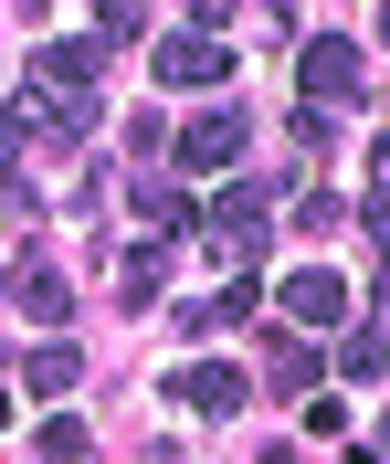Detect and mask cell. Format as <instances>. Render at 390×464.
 I'll list each match as a JSON object with an SVG mask.
<instances>
[{
    "instance_id": "14",
    "label": "cell",
    "mask_w": 390,
    "mask_h": 464,
    "mask_svg": "<svg viewBox=\"0 0 390 464\" xmlns=\"http://www.w3.org/2000/svg\"><path fill=\"white\" fill-rule=\"evenodd\" d=\"M43 464H85V422H74V411L43 422Z\"/></svg>"
},
{
    "instance_id": "11",
    "label": "cell",
    "mask_w": 390,
    "mask_h": 464,
    "mask_svg": "<svg viewBox=\"0 0 390 464\" xmlns=\"http://www.w3.org/2000/svg\"><path fill=\"white\" fill-rule=\"evenodd\" d=\"M158 275H169V243H158V232L127 243L117 254V306H158Z\"/></svg>"
},
{
    "instance_id": "20",
    "label": "cell",
    "mask_w": 390,
    "mask_h": 464,
    "mask_svg": "<svg viewBox=\"0 0 390 464\" xmlns=\"http://www.w3.org/2000/svg\"><path fill=\"white\" fill-rule=\"evenodd\" d=\"M380 43H390V11H380Z\"/></svg>"
},
{
    "instance_id": "5",
    "label": "cell",
    "mask_w": 390,
    "mask_h": 464,
    "mask_svg": "<svg viewBox=\"0 0 390 464\" xmlns=\"http://www.w3.org/2000/svg\"><path fill=\"white\" fill-rule=\"evenodd\" d=\"M148 74H158V85H222V74H233V53H222V43H201V32H158V43H148Z\"/></svg>"
},
{
    "instance_id": "13",
    "label": "cell",
    "mask_w": 390,
    "mask_h": 464,
    "mask_svg": "<svg viewBox=\"0 0 390 464\" xmlns=\"http://www.w3.org/2000/svg\"><path fill=\"white\" fill-rule=\"evenodd\" d=\"M338 370L348 380H390V338L380 327H348V338H338Z\"/></svg>"
},
{
    "instance_id": "2",
    "label": "cell",
    "mask_w": 390,
    "mask_h": 464,
    "mask_svg": "<svg viewBox=\"0 0 390 464\" xmlns=\"http://www.w3.org/2000/svg\"><path fill=\"white\" fill-rule=\"evenodd\" d=\"M296 85H306V116H338L348 95H359V43H348V32L296 43Z\"/></svg>"
},
{
    "instance_id": "7",
    "label": "cell",
    "mask_w": 390,
    "mask_h": 464,
    "mask_svg": "<svg viewBox=\"0 0 390 464\" xmlns=\"http://www.w3.org/2000/svg\"><path fill=\"white\" fill-rule=\"evenodd\" d=\"M285 317H306V327H338V317H348V285H338L328 264H296V275H285Z\"/></svg>"
},
{
    "instance_id": "6",
    "label": "cell",
    "mask_w": 390,
    "mask_h": 464,
    "mask_svg": "<svg viewBox=\"0 0 390 464\" xmlns=\"http://www.w3.org/2000/svg\"><path fill=\"white\" fill-rule=\"evenodd\" d=\"M180 401H190V411H211V422H233V411L253 401V380H243L233 359H201V370H180Z\"/></svg>"
},
{
    "instance_id": "10",
    "label": "cell",
    "mask_w": 390,
    "mask_h": 464,
    "mask_svg": "<svg viewBox=\"0 0 390 464\" xmlns=\"http://www.w3.org/2000/svg\"><path fill=\"white\" fill-rule=\"evenodd\" d=\"M74 380H85V348H74V338H43V348L22 359V391H43V401H63Z\"/></svg>"
},
{
    "instance_id": "15",
    "label": "cell",
    "mask_w": 390,
    "mask_h": 464,
    "mask_svg": "<svg viewBox=\"0 0 390 464\" xmlns=\"http://www.w3.org/2000/svg\"><path fill=\"white\" fill-rule=\"evenodd\" d=\"M148 32V0H106V22H95V43H138Z\"/></svg>"
},
{
    "instance_id": "16",
    "label": "cell",
    "mask_w": 390,
    "mask_h": 464,
    "mask_svg": "<svg viewBox=\"0 0 390 464\" xmlns=\"http://www.w3.org/2000/svg\"><path fill=\"white\" fill-rule=\"evenodd\" d=\"M359 222H369V243H380V254H390V179H380V190H369V211H359Z\"/></svg>"
},
{
    "instance_id": "12",
    "label": "cell",
    "mask_w": 390,
    "mask_h": 464,
    "mask_svg": "<svg viewBox=\"0 0 390 464\" xmlns=\"http://www.w3.org/2000/svg\"><path fill=\"white\" fill-rule=\"evenodd\" d=\"M317 370H328V359H317L306 338H285V327L264 338V380H274V391H317Z\"/></svg>"
},
{
    "instance_id": "8",
    "label": "cell",
    "mask_w": 390,
    "mask_h": 464,
    "mask_svg": "<svg viewBox=\"0 0 390 464\" xmlns=\"http://www.w3.org/2000/svg\"><path fill=\"white\" fill-rule=\"evenodd\" d=\"M11 295H22V317H43V327H53L63 306H74V275H63L53 254H22V275H11Z\"/></svg>"
},
{
    "instance_id": "18",
    "label": "cell",
    "mask_w": 390,
    "mask_h": 464,
    "mask_svg": "<svg viewBox=\"0 0 390 464\" xmlns=\"http://www.w3.org/2000/svg\"><path fill=\"white\" fill-rule=\"evenodd\" d=\"M0 433H11V391H0Z\"/></svg>"
},
{
    "instance_id": "9",
    "label": "cell",
    "mask_w": 390,
    "mask_h": 464,
    "mask_svg": "<svg viewBox=\"0 0 390 464\" xmlns=\"http://www.w3.org/2000/svg\"><path fill=\"white\" fill-rule=\"evenodd\" d=\"M127 201H138V222H148L158 243H180V232H190V190H180V179H127Z\"/></svg>"
},
{
    "instance_id": "21",
    "label": "cell",
    "mask_w": 390,
    "mask_h": 464,
    "mask_svg": "<svg viewBox=\"0 0 390 464\" xmlns=\"http://www.w3.org/2000/svg\"><path fill=\"white\" fill-rule=\"evenodd\" d=\"M380 295H390V275H380Z\"/></svg>"
},
{
    "instance_id": "4",
    "label": "cell",
    "mask_w": 390,
    "mask_h": 464,
    "mask_svg": "<svg viewBox=\"0 0 390 464\" xmlns=\"http://www.w3.org/2000/svg\"><path fill=\"white\" fill-rule=\"evenodd\" d=\"M243 138H253V116H243V106L190 116V127H180V169H190V179H201V169H233V159H243Z\"/></svg>"
},
{
    "instance_id": "1",
    "label": "cell",
    "mask_w": 390,
    "mask_h": 464,
    "mask_svg": "<svg viewBox=\"0 0 390 464\" xmlns=\"http://www.w3.org/2000/svg\"><path fill=\"white\" fill-rule=\"evenodd\" d=\"M201 232H211V254L222 264H264V232H274V190L264 179H233L222 201L201 211Z\"/></svg>"
},
{
    "instance_id": "19",
    "label": "cell",
    "mask_w": 390,
    "mask_h": 464,
    "mask_svg": "<svg viewBox=\"0 0 390 464\" xmlns=\"http://www.w3.org/2000/svg\"><path fill=\"white\" fill-rule=\"evenodd\" d=\"M328 464H369V454H328Z\"/></svg>"
},
{
    "instance_id": "3",
    "label": "cell",
    "mask_w": 390,
    "mask_h": 464,
    "mask_svg": "<svg viewBox=\"0 0 390 464\" xmlns=\"http://www.w3.org/2000/svg\"><path fill=\"white\" fill-rule=\"evenodd\" d=\"M95 74H106V43H74V32H53V43H43V53H32V85L43 95H74V106H95Z\"/></svg>"
},
{
    "instance_id": "17",
    "label": "cell",
    "mask_w": 390,
    "mask_h": 464,
    "mask_svg": "<svg viewBox=\"0 0 390 464\" xmlns=\"http://www.w3.org/2000/svg\"><path fill=\"white\" fill-rule=\"evenodd\" d=\"M369 169H380V179H390V138H380V148H369Z\"/></svg>"
}]
</instances>
